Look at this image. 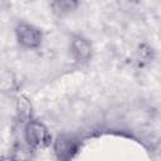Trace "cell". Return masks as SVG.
<instances>
[{
    "instance_id": "5b68a950",
    "label": "cell",
    "mask_w": 161,
    "mask_h": 161,
    "mask_svg": "<svg viewBox=\"0 0 161 161\" xmlns=\"http://www.w3.org/2000/svg\"><path fill=\"white\" fill-rule=\"evenodd\" d=\"M75 150V145L70 138L59 137L55 143V152L60 158H69Z\"/></svg>"
},
{
    "instance_id": "7a4b0ae2",
    "label": "cell",
    "mask_w": 161,
    "mask_h": 161,
    "mask_svg": "<svg viewBox=\"0 0 161 161\" xmlns=\"http://www.w3.org/2000/svg\"><path fill=\"white\" fill-rule=\"evenodd\" d=\"M25 138L30 146L43 147L48 143L49 140L48 130L39 122H30L25 128Z\"/></svg>"
},
{
    "instance_id": "277c9868",
    "label": "cell",
    "mask_w": 161,
    "mask_h": 161,
    "mask_svg": "<svg viewBox=\"0 0 161 161\" xmlns=\"http://www.w3.org/2000/svg\"><path fill=\"white\" fill-rule=\"evenodd\" d=\"M78 6V0H53L52 9L58 16H64L74 11Z\"/></svg>"
},
{
    "instance_id": "6da1fadb",
    "label": "cell",
    "mask_w": 161,
    "mask_h": 161,
    "mask_svg": "<svg viewBox=\"0 0 161 161\" xmlns=\"http://www.w3.org/2000/svg\"><path fill=\"white\" fill-rule=\"evenodd\" d=\"M15 35H16L18 43L28 49L39 47L43 39L42 31L36 26L28 23H20L15 28Z\"/></svg>"
},
{
    "instance_id": "8992f818",
    "label": "cell",
    "mask_w": 161,
    "mask_h": 161,
    "mask_svg": "<svg viewBox=\"0 0 161 161\" xmlns=\"http://www.w3.org/2000/svg\"><path fill=\"white\" fill-rule=\"evenodd\" d=\"M14 77L10 72L0 69V91H8L14 87Z\"/></svg>"
},
{
    "instance_id": "3957f363",
    "label": "cell",
    "mask_w": 161,
    "mask_h": 161,
    "mask_svg": "<svg viewBox=\"0 0 161 161\" xmlns=\"http://www.w3.org/2000/svg\"><path fill=\"white\" fill-rule=\"evenodd\" d=\"M70 53L77 62L79 63L87 62L91 58V53H92L89 42L80 35L74 36L70 40Z\"/></svg>"
}]
</instances>
